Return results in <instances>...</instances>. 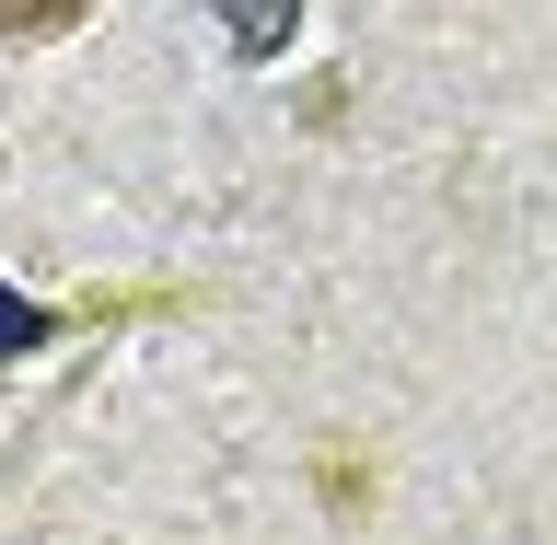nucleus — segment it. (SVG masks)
<instances>
[{"mask_svg": "<svg viewBox=\"0 0 557 545\" xmlns=\"http://www.w3.org/2000/svg\"><path fill=\"white\" fill-rule=\"evenodd\" d=\"M47 337H59V313L24 302V290H0V360H24V348H47Z\"/></svg>", "mask_w": 557, "mask_h": 545, "instance_id": "nucleus-1", "label": "nucleus"}, {"mask_svg": "<svg viewBox=\"0 0 557 545\" xmlns=\"http://www.w3.org/2000/svg\"><path fill=\"white\" fill-rule=\"evenodd\" d=\"M290 24H302L290 0H278V12H221V35H233L244 59H268V47H290Z\"/></svg>", "mask_w": 557, "mask_h": 545, "instance_id": "nucleus-2", "label": "nucleus"}, {"mask_svg": "<svg viewBox=\"0 0 557 545\" xmlns=\"http://www.w3.org/2000/svg\"><path fill=\"white\" fill-rule=\"evenodd\" d=\"M82 12L70 0H0V35H70Z\"/></svg>", "mask_w": 557, "mask_h": 545, "instance_id": "nucleus-3", "label": "nucleus"}]
</instances>
